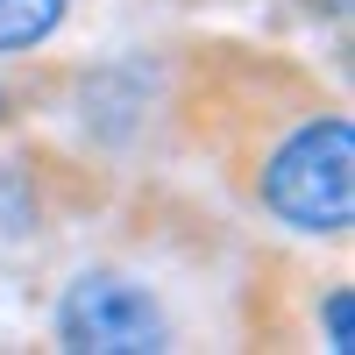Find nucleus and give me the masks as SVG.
Masks as SVG:
<instances>
[{
  "label": "nucleus",
  "mask_w": 355,
  "mask_h": 355,
  "mask_svg": "<svg viewBox=\"0 0 355 355\" xmlns=\"http://www.w3.org/2000/svg\"><path fill=\"white\" fill-rule=\"evenodd\" d=\"M327 348H334V355L355 348V299H348V284L327 291Z\"/></svg>",
  "instance_id": "nucleus-4"
},
{
  "label": "nucleus",
  "mask_w": 355,
  "mask_h": 355,
  "mask_svg": "<svg viewBox=\"0 0 355 355\" xmlns=\"http://www.w3.org/2000/svg\"><path fill=\"white\" fill-rule=\"evenodd\" d=\"M57 334L78 355H142V348H164V313L135 277L85 270L57 306Z\"/></svg>",
  "instance_id": "nucleus-2"
},
{
  "label": "nucleus",
  "mask_w": 355,
  "mask_h": 355,
  "mask_svg": "<svg viewBox=\"0 0 355 355\" xmlns=\"http://www.w3.org/2000/svg\"><path fill=\"white\" fill-rule=\"evenodd\" d=\"M64 21V0H0V50H28Z\"/></svg>",
  "instance_id": "nucleus-3"
},
{
  "label": "nucleus",
  "mask_w": 355,
  "mask_h": 355,
  "mask_svg": "<svg viewBox=\"0 0 355 355\" xmlns=\"http://www.w3.org/2000/svg\"><path fill=\"white\" fill-rule=\"evenodd\" d=\"M263 206L299 234H341L355 214V128L341 114L306 121L263 171Z\"/></svg>",
  "instance_id": "nucleus-1"
}]
</instances>
